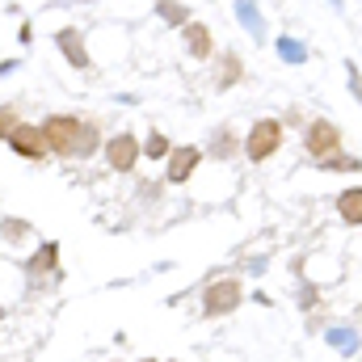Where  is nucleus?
<instances>
[{"instance_id": "nucleus-2", "label": "nucleus", "mask_w": 362, "mask_h": 362, "mask_svg": "<svg viewBox=\"0 0 362 362\" xmlns=\"http://www.w3.org/2000/svg\"><path fill=\"white\" fill-rule=\"evenodd\" d=\"M278 148H282V122H274V118L253 122V131H249V139H245L249 160H270Z\"/></svg>"}, {"instance_id": "nucleus-18", "label": "nucleus", "mask_w": 362, "mask_h": 362, "mask_svg": "<svg viewBox=\"0 0 362 362\" xmlns=\"http://www.w3.org/2000/svg\"><path fill=\"white\" fill-rule=\"evenodd\" d=\"M144 362H156V358H144Z\"/></svg>"}, {"instance_id": "nucleus-4", "label": "nucleus", "mask_w": 362, "mask_h": 362, "mask_svg": "<svg viewBox=\"0 0 362 362\" xmlns=\"http://www.w3.org/2000/svg\"><path fill=\"white\" fill-rule=\"evenodd\" d=\"M202 308H206V316H228V312H236V308H240V282H236V278L211 282L206 295H202Z\"/></svg>"}, {"instance_id": "nucleus-1", "label": "nucleus", "mask_w": 362, "mask_h": 362, "mask_svg": "<svg viewBox=\"0 0 362 362\" xmlns=\"http://www.w3.org/2000/svg\"><path fill=\"white\" fill-rule=\"evenodd\" d=\"M42 139H47V152H55V156H93L97 152V127L85 118H72V114L47 118Z\"/></svg>"}, {"instance_id": "nucleus-6", "label": "nucleus", "mask_w": 362, "mask_h": 362, "mask_svg": "<svg viewBox=\"0 0 362 362\" xmlns=\"http://www.w3.org/2000/svg\"><path fill=\"white\" fill-rule=\"evenodd\" d=\"M8 148L17 152V156H25V160H42L47 156V139H42V127H17L13 135H8Z\"/></svg>"}, {"instance_id": "nucleus-7", "label": "nucleus", "mask_w": 362, "mask_h": 362, "mask_svg": "<svg viewBox=\"0 0 362 362\" xmlns=\"http://www.w3.org/2000/svg\"><path fill=\"white\" fill-rule=\"evenodd\" d=\"M198 160H202V152L198 148H173L169 152V181H189V173L198 169Z\"/></svg>"}, {"instance_id": "nucleus-12", "label": "nucleus", "mask_w": 362, "mask_h": 362, "mask_svg": "<svg viewBox=\"0 0 362 362\" xmlns=\"http://www.w3.org/2000/svg\"><path fill=\"white\" fill-rule=\"evenodd\" d=\"M17 127H21V114H17L13 105H0V139H4V144H8V135H13Z\"/></svg>"}, {"instance_id": "nucleus-13", "label": "nucleus", "mask_w": 362, "mask_h": 362, "mask_svg": "<svg viewBox=\"0 0 362 362\" xmlns=\"http://www.w3.org/2000/svg\"><path fill=\"white\" fill-rule=\"evenodd\" d=\"M236 81H240V59L228 55V59H223V72H219V89H232Z\"/></svg>"}, {"instance_id": "nucleus-9", "label": "nucleus", "mask_w": 362, "mask_h": 362, "mask_svg": "<svg viewBox=\"0 0 362 362\" xmlns=\"http://www.w3.org/2000/svg\"><path fill=\"white\" fill-rule=\"evenodd\" d=\"M185 47L194 59H206L211 55V30L202 21H185Z\"/></svg>"}, {"instance_id": "nucleus-3", "label": "nucleus", "mask_w": 362, "mask_h": 362, "mask_svg": "<svg viewBox=\"0 0 362 362\" xmlns=\"http://www.w3.org/2000/svg\"><path fill=\"white\" fill-rule=\"evenodd\" d=\"M303 144H308V152H312L316 160H329V156H337V152H341V131H337V122L316 118V122L308 127Z\"/></svg>"}, {"instance_id": "nucleus-10", "label": "nucleus", "mask_w": 362, "mask_h": 362, "mask_svg": "<svg viewBox=\"0 0 362 362\" xmlns=\"http://www.w3.org/2000/svg\"><path fill=\"white\" fill-rule=\"evenodd\" d=\"M325 341H329L337 354H354V350L362 346V341H358V329H329V333H325Z\"/></svg>"}, {"instance_id": "nucleus-14", "label": "nucleus", "mask_w": 362, "mask_h": 362, "mask_svg": "<svg viewBox=\"0 0 362 362\" xmlns=\"http://www.w3.org/2000/svg\"><path fill=\"white\" fill-rule=\"evenodd\" d=\"M144 152H148L152 160H160V156H169L173 148H169V139H165L160 131H152V135H148V144H144Z\"/></svg>"}, {"instance_id": "nucleus-5", "label": "nucleus", "mask_w": 362, "mask_h": 362, "mask_svg": "<svg viewBox=\"0 0 362 362\" xmlns=\"http://www.w3.org/2000/svg\"><path fill=\"white\" fill-rule=\"evenodd\" d=\"M105 160H110V169L114 173H131L135 169V160H139V144H135V135H114L110 144H105Z\"/></svg>"}, {"instance_id": "nucleus-15", "label": "nucleus", "mask_w": 362, "mask_h": 362, "mask_svg": "<svg viewBox=\"0 0 362 362\" xmlns=\"http://www.w3.org/2000/svg\"><path fill=\"white\" fill-rule=\"evenodd\" d=\"M156 8H160V17H165V21H189V8H181L177 0H160V4H156Z\"/></svg>"}, {"instance_id": "nucleus-17", "label": "nucleus", "mask_w": 362, "mask_h": 362, "mask_svg": "<svg viewBox=\"0 0 362 362\" xmlns=\"http://www.w3.org/2000/svg\"><path fill=\"white\" fill-rule=\"evenodd\" d=\"M55 257H59V249H55V245H47V249H42V253H38V257L30 262V270H47V266H51Z\"/></svg>"}, {"instance_id": "nucleus-16", "label": "nucleus", "mask_w": 362, "mask_h": 362, "mask_svg": "<svg viewBox=\"0 0 362 362\" xmlns=\"http://www.w3.org/2000/svg\"><path fill=\"white\" fill-rule=\"evenodd\" d=\"M215 139H219V144H215V156H219V160H228V156H232V152H236V144H232V139H236V135H232V131H219V135H215Z\"/></svg>"}, {"instance_id": "nucleus-8", "label": "nucleus", "mask_w": 362, "mask_h": 362, "mask_svg": "<svg viewBox=\"0 0 362 362\" xmlns=\"http://www.w3.org/2000/svg\"><path fill=\"white\" fill-rule=\"evenodd\" d=\"M55 47L68 55V64H72V68H81V72L89 68V51H85V42H81V34H76V30H59V34H55Z\"/></svg>"}, {"instance_id": "nucleus-19", "label": "nucleus", "mask_w": 362, "mask_h": 362, "mask_svg": "<svg viewBox=\"0 0 362 362\" xmlns=\"http://www.w3.org/2000/svg\"><path fill=\"white\" fill-rule=\"evenodd\" d=\"M0 316H4V308H0Z\"/></svg>"}, {"instance_id": "nucleus-11", "label": "nucleus", "mask_w": 362, "mask_h": 362, "mask_svg": "<svg viewBox=\"0 0 362 362\" xmlns=\"http://www.w3.org/2000/svg\"><path fill=\"white\" fill-rule=\"evenodd\" d=\"M337 211H341L346 223H362V189H346L337 198Z\"/></svg>"}]
</instances>
